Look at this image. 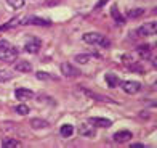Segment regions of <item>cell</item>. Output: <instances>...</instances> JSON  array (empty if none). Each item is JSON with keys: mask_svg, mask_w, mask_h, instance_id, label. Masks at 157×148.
I'll list each match as a JSON object with an SVG mask.
<instances>
[{"mask_svg": "<svg viewBox=\"0 0 157 148\" xmlns=\"http://www.w3.org/2000/svg\"><path fill=\"white\" fill-rule=\"evenodd\" d=\"M13 77V74H10L8 71H2L0 69V82H6V81H10Z\"/></svg>", "mask_w": 157, "mask_h": 148, "instance_id": "23", "label": "cell"}, {"mask_svg": "<svg viewBox=\"0 0 157 148\" xmlns=\"http://www.w3.org/2000/svg\"><path fill=\"white\" fill-rule=\"evenodd\" d=\"M74 60H75L77 63H80V65H87V63L91 60V56H90V55H77Z\"/></svg>", "mask_w": 157, "mask_h": 148, "instance_id": "20", "label": "cell"}, {"mask_svg": "<svg viewBox=\"0 0 157 148\" xmlns=\"http://www.w3.org/2000/svg\"><path fill=\"white\" fill-rule=\"evenodd\" d=\"M82 39H83V42H87V44H96V45H101V47H109V44H111V42L99 32H85L82 36Z\"/></svg>", "mask_w": 157, "mask_h": 148, "instance_id": "2", "label": "cell"}, {"mask_svg": "<svg viewBox=\"0 0 157 148\" xmlns=\"http://www.w3.org/2000/svg\"><path fill=\"white\" fill-rule=\"evenodd\" d=\"M157 32V23L155 21H151V23H146L144 26L138 27L135 34H136L138 37H146V36H152V34Z\"/></svg>", "mask_w": 157, "mask_h": 148, "instance_id": "3", "label": "cell"}, {"mask_svg": "<svg viewBox=\"0 0 157 148\" xmlns=\"http://www.w3.org/2000/svg\"><path fill=\"white\" fill-rule=\"evenodd\" d=\"M88 122L93 124L95 127H111L112 126V121L111 119H106V118H90Z\"/></svg>", "mask_w": 157, "mask_h": 148, "instance_id": "8", "label": "cell"}, {"mask_svg": "<svg viewBox=\"0 0 157 148\" xmlns=\"http://www.w3.org/2000/svg\"><path fill=\"white\" fill-rule=\"evenodd\" d=\"M59 69H61V73L66 76V77H75V76L80 74V73H78V69H75L72 65H71V63H61Z\"/></svg>", "mask_w": 157, "mask_h": 148, "instance_id": "6", "label": "cell"}, {"mask_svg": "<svg viewBox=\"0 0 157 148\" xmlns=\"http://www.w3.org/2000/svg\"><path fill=\"white\" fill-rule=\"evenodd\" d=\"M16 113L21 114V116H26L27 113H29V106H27V105H18V106H16Z\"/></svg>", "mask_w": 157, "mask_h": 148, "instance_id": "21", "label": "cell"}, {"mask_svg": "<svg viewBox=\"0 0 157 148\" xmlns=\"http://www.w3.org/2000/svg\"><path fill=\"white\" fill-rule=\"evenodd\" d=\"M59 134H61L63 137H66V138L71 137L74 134V126L72 124H63L61 129H59Z\"/></svg>", "mask_w": 157, "mask_h": 148, "instance_id": "14", "label": "cell"}, {"mask_svg": "<svg viewBox=\"0 0 157 148\" xmlns=\"http://www.w3.org/2000/svg\"><path fill=\"white\" fill-rule=\"evenodd\" d=\"M83 94H87V95H88V97H91V98H98L99 102H112L111 98L103 97V95H98V94H93V92H90V90H83Z\"/></svg>", "mask_w": 157, "mask_h": 148, "instance_id": "19", "label": "cell"}, {"mask_svg": "<svg viewBox=\"0 0 157 148\" xmlns=\"http://www.w3.org/2000/svg\"><path fill=\"white\" fill-rule=\"evenodd\" d=\"M31 126H32L34 129H45V127H48V122L47 121H42V119H32Z\"/></svg>", "mask_w": 157, "mask_h": 148, "instance_id": "17", "label": "cell"}, {"mask_svg": "<svg viewBox=\"0 0 157 148\" xmlns=\"http://www.w3.org/2000/svg\"><path fill=\"white\" fill-rule=\"evenodd\" d=\"M15 69L19 71V73H31L32 65L29 61H18V63H15Z\"/></svg>", "mask_w": 157, "mask_h": 148, "instance_id": "13", "label": "cell"}, {"mask_svg": "<svg viewBox=\"0 0 157 148\" xmlns=\"http://www.w3.org/2000/svg\"><path fill=\"white\" fill-rule=\"evenodd\" d=\"M6 3H8L11 8L19 10V8H23V6H24V0H6Z\"/></svg>", "mask_w": 157, "mask_h": 148, "instance_id": "18", "label": "cell"}, {"mask_svg": "<svg viewBox=\"0 0 157 148\" xmlns=\"http://www.w3.org/2000/svg\"><path fill=\"white\" fill-rule=\"evenodd\" d=\"M37 79H42V81H45V79H52L47 73H42V71H39L37 73Z\"/></svg>", "mask_w": 157, "mask_h": 148, "instance_id": "24", "label": "cell"}, {"mask_svg": "<svg viewBox=\"0 0 157 148\" xmlns=\"http://www.w3.org/2000/svg\"><path fill=\"white\" fill-rule=\"evenodd\" d=\"M24 48H26V52H29V53H37L39 48H40V40L39 39H34V37L29 39V40H26Z\"/></svg>", "mask_w": 157, "mask_h": 148, "instance_id": "9", "label": "cell"}, {"mask_svg": "<svg viewBox=\"0 0 157 148\" xmlns=\"http://www.w3.org/2000/svg\"><path fill=\"white\" fill-rule=\"evenodd\" d=\"M120 86H122V90L125 94H138L141 90V84L136 82V81H125V82H120Z\"/></svg>", "mask_w": 157, "mask_h": 148, "instance_id": "4", "label": "cell"}, {"mask_svg": "<svg viewBox=\"0 0 157 148\" xmlns=\"http://www.w3.org/2000/svg\"><path fill=\"white\" fill-rule=\"evenodd\" d=\"M111 13H112L114 19L117 21V24H125V19H124V16H122V15H120V13L117 11V6H112V8H111Z\"/></svg>", "mask_w": 157, "mask_h": 148, "instance_id": "16", "label": "cell"}, {"mask_svg": "<svg viewBox=\"0 0 157 148\" xmlns=\"http://www.w3.org/2000/svg\"><path fill=\"white\" fill-rule=\"evenodd\" d=\"M143 13H144V10H143V8H135V10L128 11V16H130V18H138V16L143 15Z\"/></svg>", "mask_w": 157, "mask_h": 148, "instance_id": "22", "label": "cell"}, {"mask_svg": "<svg viewBox=\"0 0 157 148\" xmlns=\"http://www.w3.org/2000/svg\"><path fill=\"white\" fill-rule=\"evenodd\" d=\"M104 79H106V82H108V87H109V89H116L119 84H120L119 77H117L116 74H112V73H108V74L104 76Z\"/></svg>", "mask_w": 157, "mask_h": 148, "instance_id": "12", "label": "cell"}, {"mask_svg": "<svg viewBox=\"0 0 157 148\" xmlns=\"http://www.w3.org/2000/svg\"><path fill=\"white\" fill-rule=\"evenodd\" d=\"M15 97L18 98V100H31V98L34 97V92L31 89H24V87H19L15 90Z\"/></svg>", "mask_w": 157, "mask_h": 148, "instance_id": "7", "label": "cell"}, {"mask_svg": "<svg viewBox=\"0 0 157 148\" xmlns=\"http://www.w3.org/2000/svg\"><path fill=\"white\" fill-rule=\"evenodd\" d=\"M109 2V0H99V2L95 5V10H99V8H103V6L106 5V3H108Z\"/></svg>", "mask_w": 157, "mask_h": 148, "instance_id": "25", "label": "cell"}, {"mask_svg": "<svg viewBox=\"0 0 157 148\" xmlns=\"http://www.w3.org/2000/svg\"><path fill=\"white\" fill-rule=\"evenodd\" d=\"M18 55L16 47H13L8 40L0 39V60L3 61H13Z\"/></svg>", "mask_w": 157, "mask_h": 148, "instance_id": "1", "label": "cell"}, {"mask_svg": "<svg viewBox=\"0 0 157 148\" xmlns=\"http://www.w3.org/2000/svg\"><path fill=\"white\" fill-rule=\"evenodd\" d=\"M78 134H80L82 137H88V138H93L96 137V129H95V126L93 124H82L80 126V129H78Z\"/></svg>", "mask_w": 157, "mask_h": 148, "instance_id": "5", "label": "cell"}, {"mask_svg": "<svg viewBox=\"0 0 157 148\" xmlns=\"http://www.w3.org/2000/svg\"><path fill=\"white\" fill-rule=\"evenodd\" d=\"M133 135H132V132L130 130H120V132H116L114 134V140L119 143H125L128 142V140H132Z\"/></svg>", "mask_w": 157, "mask_h": 148, "instance_id": "10", "label": "cell"}, {"mask_svg": "<svg viewBox=\"0 0 157 148\" xmlns=\"http://www.w3.org/2000/svg\"><path fill=\"white\" fill-rule=\"evenodd\" d=\"M19 145H21V142L16 138H3L2 140V146H5V148H15Z\"/></svg>", "mask_w": 157, "mask_h": 148, "instance_id": "15", "label": "cell"}, {"mask_svg": "<svg viewBox=\"0 0 157 148\" xmlns=\"http://www.w3.org/2000/svg\"><path fill=\"white\" fill-rule=\"evenodd\" d=\"M26 23L23 24H35V26H50V21L48 19H44V18H37V16H29L24 19Z\"/></svg>", "mask_w": 157, "mask_h": 148, "instance_id": "11", "label": "cell"}]
</instances>
